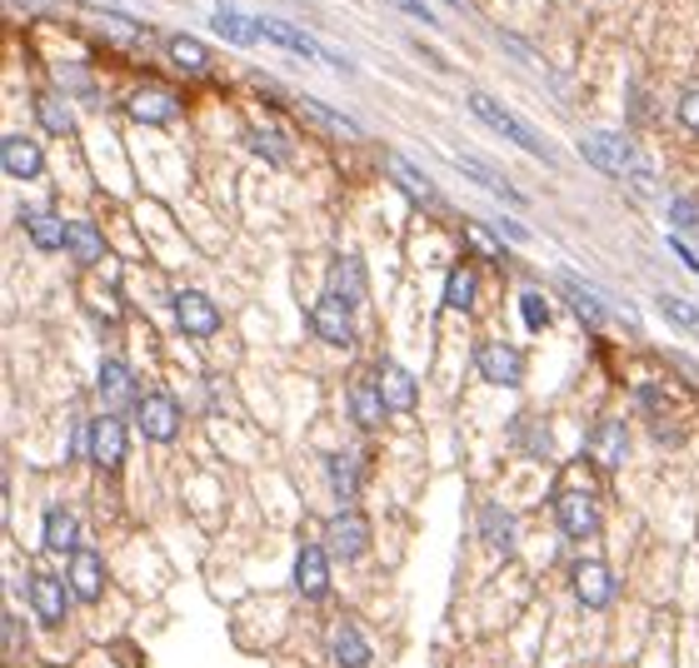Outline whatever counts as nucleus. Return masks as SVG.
Here are the masks:
<instances>
[{
	"label": "nucleus",
	"mask_w": 699,
	"mask_h": 668,
	"mask_svg": "<svg viewBox=\"0 0 699 668\" xmlns=\"http://www.w3.org/2000/svg\"><path fill=\"white\" fill-rule=\"evenodd\" d=\"M310 325H315V335H321L325 344H335V350H350V340H355V329H350V305H345L340 294H325V300H315V309H310Z\"/></svg>",
	"instance_id": "11"
},
{
	"label": "nucleus",
	"mask_w": 699,
	"mask_h": 668,
	"mask_svg": "<svg viewBox=\"0 0 699 668\" xmlns=\"http://www.w3.org/2000/svg\"><path fill=\"white\" fill-rule=\"evenodd\" d=\"M350 414H355L360 429H375V424H385L390 404L379 399V389H375V385H355V389H350Z\"/></svg>",
	"instance_id": "30"
},
{
	"label": "nucleus",
	"mask_w": 699,
	"mask_h": 668,
	"mask_svg": "<svg viewBox=\"0 0 699 668\" xmlns=\"http://www.w3.org/2000/svg\"><path fill=\"white\" fill-rule=\"evenodd\" d=\"M250 150L265 155L270 165H285V160H290V145H285L275 130H250Z\"/></svg>",
	"instance_id": "36"
},
{
	"label": "nucleus",
	"mask_w": 699,
	"mask_h": 668,
	"mask_svg": "<svg viewBox=\"0 0 699 668\" xmlns=\"http://www.w3.org/2000/svg\"><path fill=\"white\" fill-rule=\"evenodd\" d=\"M31 609L46 629H60L65 614H71V584H60L50 574H31Z\"/></svg>",
	"instance_id": "12"
},
{
	"label": "nucleus",
	"mask_w": 699,
	"mask_h": 668,
	"mask_svg": "<svg viewBox=\"0 0 699 668\" xmlns=\"http://www.w3.org/2000/svg\"><path fill=\"white\" fill-rule=\"evenodd\" d=\"M261 36L270 40V46L290 50V56H305V60H321V56H325V50L315 46L305 31H296V25H285V21H261Z\"/></svg>",
	"instance_id": "26"
},
{
	"label": "nucleus",
	"mask_w": 699,
	"mask_h": 668,
	"mask_svg": "<svg viewBox=\"0 0 699 668\" xmlns=\"http://www.w3.org/2000/svg\"><path fill=\"white\" fill-rule=\"evenodd\" d=\"M135 429L150 439V445H170L180 434V404L170 394H145L135 404Z\"/></svg>",
	"instance_id": "5"
},
{
	"label": "nucleus",
	"mask_w": 699,
	"mask_h": 668,
	"mask_svg": "<svg viewBox=\"0 0 699 668\" xmlns=\"http://www.w3.org/2000/svg\"><path fill=\"white\" fill-rule=\"evenodd\" d=\"M91 459L106 474H116L125 464V424H120V414H100L91 424Z\"/></svg>",
	"instance_id": "13"
},
{
	"label": "nucleus",
	"mask_w": 699,
	"mask_h": 668,
	"mask_svg": "<svg viewBox=\"0 0 699 668\" xmlns=\"http://www.w3.org/2000/svg\"><path fill=\"white\" fill-rule=\"evenodd\" d=\"M660 315H670L675 325H685L689 335H699V309L689 300H675V294H660Z\"/></svg>",
	"instance_id": "37"
},
{
	"label": "nucleus",
	"mask_w": 699,
	"mask_h": 668,
	"mask_svg": "<svg viewBox=\"0 0 699 668\" xmlns=\"http://www.w3.org/2000/svg\"><path fill=\"white\" fill-rule=\"evenodd\" d=\"M670 220H675L679 230H699V205L695 199H685V195L670 199Z\"/></svg>",
	"instance_id": "39"
},
{
	"label": "nucleus",
	"mask_w": 699,
	"mask_h": 668,
	"mask_svg": "<svg viewBox=\"0 0 699 668\" xmlns=\"http://www.w3.org/2000/svg\"><path fill=\"white\" fill-rule=\"evenodd\" d=\"M470 110L480 120H485L490 130H499V135H505V141H515L520 145V150H530V155H540V160H555V155H550V145L540 141V135H534L530 125H525L520 116H515V110H505L495 100V95H485V90H470Z\"/></svg>",
	"instance_id": "2"
},
{
	"label": "nucleus",
	"mask_w": 699,
	"mask_h": 668,
	"mask_svg": "<svg viewBox=\"0 0 699 668\" xmlns=\"http://www.w3.org/2000/svg\"><path fill=\"white\" fill-rule=\"evenodd\" d=\"M330 294H340L345 305L365 300V265H360V255H340L330 265Z\"/></svg>",
	"instance_id": "23"
},
{
	"label": "nucleus",
	"mask_w": 699,
	"mask_h": 668,
	"mask_svg": "<svg viewBox=\"0 0 699 668\" xmlns=\"http://www.w3.org/2000/svg\"><path fill=\"white\" fill-rule=\"evenodd\" d=\"M325 470H330V494L340 499V509H350V499L360 494V454H330Z\"/></svg>",
	"instance_id": "24"
},
{
	"label": "nucleus",
	"mask_w": 699,
	"mask_h": 668,
	"mask_svg": "<svg viewBox=\"0 0 699 668\" xmlns=\"http://www.w3.org/2000/svg\"><path fill=\"white\" fill-rule=\"evenodd\" d=\"M619 594L615 574H610V563L600 559H580L575 563V598H580L584 609H610Z\"/></svg>",
	"instance_id": "7"
},
{
	"label": "nucleus",
	"mask_w": 699,
	"mask_h": 668,
	"mask_svg": "<svg viewBox=\"0 0 699 668\" xmlns=\"http://www.w3.org/2000/svg\"><path fill=\"white\" fill-rule=\"evenodd\" d=\"M455 165H460V170L474 180V185H485L495 199H505V205H525V195H520V190H515L505 175H495V170H490L485 160H474V155H460V160H455Z\"/></svg>",
	"instance_id": "25"
},
{
	"label": "nucleus",
	"mask_w": 699,
	"mask_h": 668,
	"mask_svg": "<svg viewBox=\"0 0 699 668\" xmlns=\"http://www.w3.org/2000/svg\"><path fill=\"white\" fill-rule=\"evenodd\" d=\"M65 584H71V594L81 598V604H100V598H106V559H100L95 549L71 554V563H65Z\"/></svg>",
	"instance_id": "8"
},
{
	"label": "nucleus",
	"mask_w": 699,
	"mask_h": 668,
	"mask_svg": "<svg viewBox=\"0 0 699 668\" xmlns=\"http://www.w3.org/2000/svg\"><path fill=\"white\" fill-rule=\"evenodd\" d=\"M445 305L450 309H470L474 305V270L470 265H455V270L445 275Z\"/></svg>",
	"instance_id": "33"
},
{
	"label": "nucleus",
	"mask_w": 699,
	"mask_h": 668,
	"mask_svg": "<svg viewBox=\"0 0 699 668\" xmlns=\"http://www.w3.org/2000/svg\"><path fill=\"white\" fill-rule=\"evenodd\" d=\"M679 125L699 135V85H689V90L679 95Z\"/></svg>",
	"instance_id": "40"
},
{
	"label": "nucleus",
	"mask_w": 699,
	"mask_h": 668,
	"mask_svg": "<svg viewBox=\"0 0 699 668\" xmlns=\"http://www.w3.org/2000/svg\"><path fill=\"white\" fill-rule=\"evenodd\" d=\"M559 290H565V300L569 305H575V315L584 319V325H600V319H605V294L594 290V284H584L580 275H559Z\"/></svg>",
	"instance_id": "22"
},
{
	"label": "nucleus",
	"mask_w": 699,
	"mask_h": 668,
	"mask_svg": "<svg viewBox=\"0 0 699 668\" xmlns=\"http://www.w3.org/2000/svg\"><path fill=\"white\" fill-rule=\"evenodd\" d=\"M370 644H365V633L355 629V623H335L330 629V664L335 668H370Z\"/></svg>",
	"instance_id": "16"
},
{
	"label": "nucleus",
	"mask_w": 699,
	"mask_h": 668,
	"mask_svg": "<svg viewBox=\"0 0 699 668\" xmlns=\"http://www.w3.org/2000/svg\"><path fill=\"white\" fill-rule=\"evenodd\" d=\"M580 155L594 165V170H605V175L615 180H635V185L644 190V195H654V175L650 165L640 160V150L625 141V135H615V130H590V135H580Z\"/></svg>",
	"instance_id": "1"
},
{
	"label": "nucleus",
	"mask_w": 699,
	"mask_h": 668,
	"mask_svg": "<svg viewBox=\"0 0 699 668\" xmlns=\"http://www.w3.org/2000/svg\"><path fill=\"white\" fill-rule=\"evenodd\" d=\"M395 5H400V11H405V15H410V21H425V25H439V15H435V11H430L425 0H395Z\"/></svg>",
	"instance_id": "42"
},
{
	"label": "nucleus",
	"mask_w": 699,
	"mask_h": 668,
	"mask_svg": "<svg viewBox=\"0 0 699 668\" xmlns=\"http://www.w3.org/2000/svg\"><path fill=\"white\" fill-rule=\"evenodd\" d=\"M495 230H499L505 240H515V245H525V240H530V230H525V224H515V220H505V215L495 220Z\"/></svg>",
	"instance_id": "43"
},
{
	"label": "nucleus",
	"mask_w": 699,
	"mask_h": 668,
	"mask_svg": "<svg viewBox=\"0 0 699 668\" xmlns=\"http://www.w3.org/2000/svg\"><path fill=\"white\" fill-rule=\"evenodd\" d=\"M590 454H594V464H600V470H619V464H625V454H629L625 424H615V420L600 424V429L590 434Z\"/></svg>",
	"instance_id": "20"
},
{
	"label": "nucleus",
	"mask_w": 699,
	"mask_h": 668,
	"mask_svg": "<svg viewBox=\"0 0 699 668\" xmlns=\"http://www.w3.org/2000/svg\"><path fill=\"white\" fill-rule=\"evenodd\" d=\"M125 110H131V120H141V125H170V120L180 116V100L170 90H160V85H150V90H135Z\"/></svg>",
	"instance_id": "19"
},
{
	"label": "nucleus",
	"mask_w": 699,
	"mask_h": 668,
	"mask_svg": "<svg viewBox=\"0 0 699 668\" xmlns=\"http://www.w3.org/2000/svg\"><path fill=\"white\" fill-rule=\"evenodd\" d=\"M465 235H470V245L480 250V255H490V259H499V255H505V250L495 245V235H490L485 224H465Z\"/></svg>",
	"instance_id": "41"
},
{
	"label": "nucleus",
	"mask_w": 699,
	"mask_h": 668,
	"mask_svg": "<svg viewBox=\"0 0 699 668\" xmlns=\"http://www.w3.org/2000/svg\"><path fill=\"white\" fill-rule=\"evenodd\" d=\"M520 315H525V325H530V329H545V325H550L545 294H540V290H525V294H520Z\"/></svg>",
	"instance_id": "38"
},
{
	"label": "nucleus",
	"mask_w": 699,
	"mask_h": 668,
	"mask_svg": "<svg viewBox=\"0 0 699 668\" xmlns=\"http://www.w3.org/2000/svg\"><path fill=\"white\" fill-rule=\"evenodd\" d=\"M325 549H330L335 559H365V554H370V524H365V514H355V509H340V514H330V524H325Z\"/></svg>",
	"instance_id": "4"
},
{
	"label": "nucleus",
	"mask_w": 699,
	"mask_h": 668,
	"mask_svg": "<svg viewBox=\"0 0 699 668\" xmlns=\"http://www.w3.org/2000/svg\"><path fill=\"white\" fill-rule=\"evenodd\" d=\"M95 385H100V399H106V410H135L141 404V389H135V375L125 369L120 360H100V375H95Z\"/></svg>",
	"instance_id": "15"
},
{
	"label": "nucleus",
	"mask_w": 699,
	"mask_h": 668,
	"mask_svg": "<svg viewBox=\"0 0 699 668\" xmlns=\"http://www.w3.org/2000/svg\"><path fill=\"white\" fill-rule=\"evenodd\" d=\"M40 539H46V554L65 559V554H81V524H75L71 509H46V529H40Z\"/></svg>",
	"instance_id": "17"
},
{
	"label": "nucleus",
	"mask_w": 699,
	"mask_h": 668,
	"mask_svg": "<svg viewBox=\"0 0 699 668\" xmlns=\"http://www.w3.org/2000/svg\"><path fill=\"white\" fill-rule=\"evenodd\" d=\"M300 110H305V116H315V120H321V125H330L335 135H360V125H355V120H350V116H340V110H330V106H321V100H310V95H305V100H300Z\"/></svg>",
	"instance_id": "35"
},
{
	"label": "nucleus",
	"mask_w": 699,
	"mask_h": 668,
	"mask_svg": "<svg viewBox=\"0 0 699 668\" xmlns=\"http://www.w3.org/2000/svg\"><path fill=\"white\" fill-rule=\"evenodd\" d=\"M480 539H485V549L510 554L515 549V519L505 514L499 505H485L480 509Z\"/></svg>",
	"instance_id": "27"
},
{
	"label": "nucleus",
	"mask_w": 699,
	"mask_h": 668,
	"mask_svg": "<svg viewBox=\"0 0 699 668\" xmlns=\"http://www.w3.org/2000/svg\"><path fill=\"white\" fill-rule=\"evenodd\" d=\"M474 369L490 379V385H505L515 389L525 379V360L515 344H480V354H474Z\"/></svg>",
	"instance_id": "14"
},
{
	"label": "nucleus",
	"mask_w": 699,
	"mask_h": 668,
	"mask_svg": "<svg viewBox=\"0 0 699 668\" xmlns=\"http://www.w3.org/2000/svg\"><path fill=\"white\" fill-rule=\"evenodd\" d=\"M170 60H176V65H185V71H205V65H210L205 46H201V40H190V36H170Z\"/></svg>",
	"instance_id": "34"
},
{
	"label": "nucleus",
	"mask_w": 699,
	"mask_h": 668,
	"mask_svg": "<svg viewBox=\"0 0 699 668\" xmlns=\"http://www.w3.org/2000/svg\"><path fill=\"white\" fill-rule=\"evenodd\" d=\"M390 180H395V185H400L410 199H415V205H435V199H439L435 185H430V180L420 175V170L405 160V155H390Z\"/></svg>",
	"instance_id": "29"
},
{
	"label": "nucleus",
	"mask_w": 699,
	"mask_h": 668,
	"mask_svg": "<svg viewBox=\"0 0 699 668\" xmlns=\"http://www.w3.org/2000/svg\"><path fill=\"white\" fill-rule=\"evenodd\" d=\"M65 250H71L75 265H100V255H106V240H100V230L85 220H75L71 230H65Z\"/></svg>",
	"instance_id": "28"
},
{
	"label": "nucleus",
	"mask_w": 699,
	"mask_h": 668,
	"mask_svg": "<svg viewBox=\"0 0 699 668\" xmlns=\"http://www.w3.org/2000/svg\"><path fill=\"white\" fill-rule=\"evenodd\" d=\"M0 165H5V175L11 180H36L40 170H46V155H40V145L25 141V135H5V145H0Z\"/></svg>",
	"instance_id": "18"
},
{
	"label": "nucleus",
	"mask_w": 699,
	"mask_h": 668,
	"mask_svg": "<svg viewBox=\"0 0 699 668\" xmlns=\"http://www.w3.org/2000/svg\"><path fill=\"white\" fill-rule=\"evenodd\" d=\"M176 325L185 329V335H195V340H210L215 329H220V309H215L210 294L180 290V294H176Z\"/></svg>",
	"instance_id": "10"
},
{
	"label": "nucleus",
	"mask_w": 699,
	"mask_h": 668,
	"mask_svg": "<svg viewBox=\"0 0 699 668\" xmlns=\"http://www.w3.org/2000/svg\"><path fill=\"white\" fill-rule=\"evenodd\" d=\"M296 588L310 604L330 598V549L325 544H300L296 549Z\"/></svg>",
	"instance_id": "6"
},
{
	"label": "nucleus",
	"mask_w": 699,
	"mask_h": 668,
	"mask_svg": "<svg viewBox=\"0 0 699 668\" xmlns=\"http://www.w3.org/2000/svg\"><path fill=\"white\" fill-rule=\"evenodd\" d=\"M21 220H25V235H31V245L36 250H60L65 245V230H71V224L60 220V215H50L46 205H31Z\"/></svg>",
	"instance_id": "21"
},
{
	"label": "nucleus",
	"mask_w": 699,
	"mask_h": 668,
	"mask_svg": "<svg viewBox=\"0 0 699 668\" xmlns=\"http://www.w3.org/2000/svg\"><path fill=\"white\" fill-rule=\"evenodd\" d=\"M555 519H559V534L575 539V544L600 534V505H594V494H584V489H559L555 494Z\"/></svg>",
	"instance_id": "3"
},
{
	"label": "nucleus",
	"mask_w": 699,
	"mask_h": 668,
	"mask_svg": "<svg viewBox=\"0 0 699 668\" xmlns=\"http://www.w3.org/2000/svg\"><path fill=\"white\" fill-rule=\"evenodd\" d=\"M375 389H379V399L390 404V414H410V410H415V399H420L415 375H410L405 364H395V360H379V369H375Z\"/></svg>",
	"instance_id": "9"
},
{
	"label": "nucleus",
	"mask_w": 699,
	"mask_h": 668,
	"mask_svg": "<svg viewBox=\"0 0 699 668\" xmlns=\"http://www.w3.org/2000/svg\"><path fill=\"white\" fill-rule=\"evenodd\" d=\"M210 25L230 40V46H250V40H261V21H245V15L230 11V5H220V11L210 15Z\"/></svg>",
	"instance_id": "31"
},
{
	"label": "nucleus",
	"mask_w": 699,
	"mask_h": 668,
	"mask_svg": "<svg viewBox=\"0 0 699 668\" xmlns=\"http://www.w3.org/2000/svg\"><path fill=\"white\" fill-rule=\"evenodd\" d=\"M36 120L50 130V135H71V106H65L56 90H40L36 95Z\"/></svg>",
	"instance_id": "32"
}]
</instances>
